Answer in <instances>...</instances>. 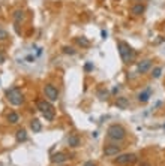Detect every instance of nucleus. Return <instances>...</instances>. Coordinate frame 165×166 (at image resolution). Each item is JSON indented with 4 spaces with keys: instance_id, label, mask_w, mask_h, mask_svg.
Instances as JSON below:
<instances>
[{
    "instance_id": "obj_1",
    "label": "nucleus",
    "mask_w": 165,
    "mask_h": 166,
    "mask_svg": "<svg viewBox=\"0 0 165 166\" xmlns=\"http://www.w3.org/2000/svg\"><path fill=\"white\" fill-rule=\"evenodd\" d=\"M38 109L42 112V115L45 117L47 121H53L56 117V111H54V106H53L50 102L47 100H39L38 102Z\"/></svg>"
},
{
    "instance_id": "obj_2",
    "label": "nucleus",
    "mask_w": 165,
    "mask_h": 166,
    "mask_svg": "<svg viewBox=\"0 0 165 166\" xmlns=\"http://www.w3.org/2000/svg\"><path fill=\"white\" fill-rule=\"evenodd\" d=\"M107 136L111 139V141H123L126 136V132L125 129H123L120 124H113V126H110L108 130H107Z\"/></svg>"
},
{
    "instance_id": "obj_3",
    "label": "nucleus",
    "mask_w": 165,
    "mask_h": 166,
    "mask_svg": "<svg viewBox=\"0 0 165 166\" xmlns=\"http://www.w3.org/2000/svg\"><path fill=\"white\" fill-rule=\"evenodd\" d=\"M119 54L125 63H129L135 58V51L126 42H119Z\"/></svg>"
},
{
    "instance_id": "obj_4",
    "label": "nucleus",
    "mask_w": 165,
    "mask_h": 166,
    "mask_svg": "<svg viewBox=\"0 0 165 166\" xmlns=\"http://www.w3.org/2000/svg\"><path fill=\"white\" fill-rule=\"evenodd\" d=\"M6 97L8 100L12 105L15 106H20L23 102H24V97H23V93L18 87H12V88H9V90L6 91Z\"/></svg>"
},
{
    "instance_id": "obj_5",
    "label": "nucleus",
    "mask_w": 165,
    "mask_h": 166,
    "mask_svg": "<svg viewBox=\"0 0 165 166\" xmlns=\"http://www.w3.org/2000/svg\"><path fill=\"white\" fill-rule=\"evenodd\" d=\"M137 162V156L135 154H119L116 159L117 165H132Z\"/></svg>"
},
{
    "instance_id": "obj_6",
    "label": "nucleus",
    "mask_w": 165,
    "mask_h": 166,
    "mask_svg": "<svg viewBox=\"0 0 165 166\" xmlns=\"http://www.w3.org/2000/svg\"><path fill=\"white\" fill-rule=\"evenodd\" d=\"M44 91H45V96L48 97L50 102H54V100L59 99V90L53 84H47L45 88H44Z\"/></svg>"
},
{
    "instance_id": "obj_7",
    "label": "nucleus",
    "mask_w": 165,
    "mask_h": 166,
    "mask_svg": "<svg viewBox=\"0 0 165 166\" xmlns=\"http://www.w3.org/2000/svg\"><path fill=\"white\" fill-rule=\"evenodd\" d=\"M104 154L107 157L119 156V154H120V147L119 145H107V147L104 148Z\"/></svg>"
},
{
    "instance_id": "obj_8",
    "label": "nucleus",
    "mask_w": 165,
    "mask_h": 166,
    "mask_svg": "<svg viewBox=\"0 0 165 166\" xmlns=\"http://www.w3.org/2000/svg\"><path fill=\"white\" fill-rule=\"evenodd\" d=\"M68 160V156L65 153H56L51 156V162L54 165H60V163H65Z\"/></svg>"
},
{
    "instance_id": "obj_9",
    "label": "nucleus",
    "mask_w": 165,
    "mask_h": 166,
    "mask_svg": "<svg viewBox=\"0 0 165 166\" xmlns=\"http://www.w3.org/2000/svg\"><path fill=\"white\" fill-rule=\"evenodd\" d=\"M150 67H152V60H149V58H146V60L140 62V63H138V66H137V69H138V72H140V73H146Z\"/></svg>"
},
{
    "instance_id": "obj_10",
    "label": "nucleus",
    "mask_w": 165,
    "mask_h": 166,
    "mask_svg": "<svg viewBox=\"0 0 165 166\" xmlns=\"http://www.w3.org/2000/svg\"><path fill=\"white\" fill-rule=\"evenodd\" d=\"M68 145H69V147H72V148L80 147V138H78V136H77L75 133L69 135V136H68Z\"/></svg>"
},
{
    "instance_id": "obj_11",
    "label": "nucleus",
    "mask_w": 165,
    "mask_h": 166,
    "mask_svg": "<svg viewBox=\"0 0 165 166\" xmlns=\"http://www.w3.org/2000/svg\"><path fill=\"white\" fill-rule=\"evenodd\" d=\"M116 106L119 109H126L128 106H129V100H128V97H117V100H116Z\"/></svg>"
},
{
    "instance_id": "obj_12",
    "label": "nucleus",
    "mask_w": 165,
    "mask_h": 166,
    "mask_svg": "<svg viewBox=\"0 0 165 166\" xmlns=\"http://www.w3.org/2000/svg\"><path fill=\"white\" fill-rule=\"evenodd\" d=\"M144 5H141V3H138V5H134V6H132V9H131V14L132 15H135V17H137V15H141V14H143L144 12Z\"/></svg>"
},
{
    "instance_id": "obj_13",
    "label": "nucleus",
    "mask_w": 165,
    "mask_h": 166,
    "mask_svg": "<svg viewBox=\"0 0 165 166\" xmlns=\"http://www.w3.org/2000/svg\"><path fill=\"white\" fill-rule=\"evenodd\" d=\"M30 129L33 130L35 133H39L41 130H42V124H41L39 120H36V118H35V120H32V123H30Z\"/></svg>"
},
{
    "instance_id": "obj_14",
    "label": "nucleus",
    "mask_w": 165,
    "mask_h": 166,
    "mask_svg": "<svg viewBox=\"0 0 165 166\" xmlns=\"http://www.w3.org/2000/svg\"><path fill=\"white\" fill-rule=\"evenodd\" d=\"M75 42L78 44L80 46H82V48H87V46H90V40L87 39V38H82V36L75 38Z\"/></svg>"
},
{
    "instance_id": "obj_15",
    "label": "nucleus",
    "mask_w": 165,
    "mask_h": 166,
    "mask_svg": "<svg viewBox=\"0 0 165 166\" xmlns=\"http://www.w3.org/2000/svg\"><path fill=\"white\" fill-rule=\"evenodd\" d=\"M149 97H150V88H147L146 91L138 94V100H140V102H143V103H146L147 100H149Z\"/></svg>"
},
{
    "instance_id": "obj_16",
    "label": "nucleus",
    "mask_w": 165,
    "mask_h": 166,
    "mask_svg": "<svg viewBox=\"0 0 165 166\" xmlns=\"http://www.w3.org/2000/svg\"><path fill=\"white\" fill-rule=\"evenodd\" d=\"M15 138H17V141H18V142H24V141L27 139V133H26V130H24V129H20L18 132H17Z\"/></svg>"
},
{
    "instance_id": "obj_17",
    "label": "nucleus",
    "mask_w": 165,
    "mask_h": 166,
    "mask_svg": "<svg viewBox=\"0 0 165 166\" xmlns=\"http://www.w3.org/2000/svg\"><path fill=\"white\" fill-rule=\"evenodd\" d=\"M23 20H24V12H23V11H15L14 12V21L17 22V24H18V22H21Z\"/></svg>"
},
{
    "instance_id": "obj_18",
    "label": "nucleus",
    "mask_w": 165,
    "mask_h": 166,
    "mask_svg": "<svg viewBox=\"0 0 165 166\" xmlns=\"http://www.w3.org/2000/svg\"><path fill=\"white\" fill-rule=\"evenodd\" d=\"M18 120H20V117H18V114H17V112H9V114H8V121H9L11 124L18 123Z\"/></svg>"
},
{
    "instance_id": "obj_19",
    "label": "nucleus",
    "mask_w": 165,
    "mask_h": 166,
    "mask_svg": "<svg viewBox=\"0 0 165 166\" xmlns=\"http://www.w3.org/2000/svg\"><path fill=\"white\" fill-rule=\"evenodd\" d=\"M63 52L65 54H69V56H74L77 51L72 48V46H63Z\"/></svg>"
},
{
    "instance_id": "obj_20",
    "label": "nucleus",
    "mask_w": 165,
    "mask_h": 166,
    "mask_svg": "<svg viewBox=\"0 0 165 166\" xmlns=\"http://www.w3.org/2000/svg\"><path fill=\"white\" fill-rule=\"evenodd\" d=\"M161 73H162V67L161 66H158V67H155L153 69V78H159V76H161Z\"/></svg>"
},
{
    "instance_id": "obj_21",
    "label": "nucleus",
    "mask_w": 165,
    "mask_h": 166,
    "mask_svg": "<svg viewBox=\"0 0 165 166\" xmlns=\"http://www.w3.org/2000/svg\"><path fill=\"white\" fill-rule=\"evenodd\" d=\"M6 39H8V32L0 28V40H6Z\"/></svg>"
},
{
    "instance_id": "obj_22",
    "label": "nucleus",
    "mask_w": 165,
    "mask_h": 166,
    "mask_svg": "<svg viewBox=\"0 0 165 166\" xmlns=\"http://www.w3.org/2000/svg\"><path fill=\"white\" fill-rule=\"evenodd\" d=\"M98 96H99V99H102V100H104V99H107V96H108V93H107V91H105V90H104V88H102V90H99V93H98Z\"/></svg>"
},
{
    "instance_id": "obj_23",
    "label": "nucleus",
    "mask_w": 165,
    "mask_h": 166,
    "mask_svg": "<svg viewBox=\"0 0 165 166\" xmlns=\"http://www.w3.org/2000/svg\"><path fill=\"white\" fill-rule=\"evenodd\" d=\"M84 69L87 70V72H90V70L93 69V64H92V63H86V66H84Z\"/></svg>"
},
{
    "instance_id": "obj_24",
    "label": "nucleus",
    "mask_w": 165,
    "mask_h": 166,
    "mask_svg": "<svg viewBox=\"0 0 165 166\" xmlns=\"http://www.w3.org/2000/svg\"><path fill=\"white\" fill-rule=\"evenodd\" d=\"M5 60H6V58H5V56L2 54V52H0V64H3V63H5Z\"/></svg>"
},
{
    "instance_id": "obj_25",
    "label": "nucleus",
    "mask_w": 165,
    "mask_h": 166,
    "mask_svg": "<svg viewBox=\"0 0 165 166\" xmlns=\"http://www.w3.org/2000/svg\"><path fill=\"white\" fill-rule=\"evenodd\" d=\"M82 166H95V163H93V162H86Z\"/></svg>"
},
{
    "instance_id": "obj_26",
    "label": "nucleus",
    "mask_w": 165,
    "mask_h": 166,
    "mask_svg": "<svg viewBox=\"0 0 165 166\" xmlns=\"http://www.w3.org/2000/svg\"><path fill=\"white\" fill-rule=\"evenodd\" d=\"M140 166H152V165H150V163H147V162H143Z\"/></svg>"
},
{
    "instance_id": "obj_27",
    "label": "nucleus",
    "mask_w": 165,
    "mask_h": 166,
    "mask_svg": "<svg viewBox=\"0 0 165 166\" xmlns=\"http://www.w3.org/2000/svg\"><path fill=\"white\" fill-rule=\"evenodd\" d=\"M102 38H104V39L107 38V32H105V30H102Z\"/></svg>"
}]
</instances>
